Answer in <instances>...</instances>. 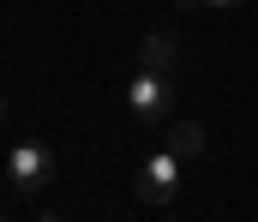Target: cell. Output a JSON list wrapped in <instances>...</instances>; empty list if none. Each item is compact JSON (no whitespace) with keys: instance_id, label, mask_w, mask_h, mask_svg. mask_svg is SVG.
Instances as JSON below:
<instances>
[{"instance_id":"7a4b0ae2","label":"cell","mask_w":258,"mask_h":222,"mask_svg":"<svg viewBox=\"0 0 258 222\" xmlns=\"http://www.w3.org/2000/svg\"><path fill=\"white\" fill-rule=\"evenodd\" d=\"M6 180H12L18 192H42V186L54 180V150L36 144V138H18V144L6 150Z\"/></svg>"},{"instance_id":"5b68a950","label":"cell","mask_w":258,"mask_h":222,"mask_svg":"<svg viewBox=\"0 0 258 222\" xmlns=\"http://www.w3.org/2000/svg\"><path fill=\"white\" fill-rule=\"evenodd\" d=\"M168 150H174L180 162H192L198 150H204V126H198V120H168Z\"/></svg>"},{"instance_id":"277c9868","label":"cell","mask_w":258,"mask_h":222,"mask_svg":"<svg viewBox=\"0 0 258 222\" xmlns=\"http://www.w3.org/2000/svg\"><path fill=\"white\" fill-rule=\"evenodd\" d=\"M174 54H180V48H174V36H168V30H150V36L138 42V66H150V72H168V66H174Z\"/></svg>"},{"instance_id":"3957f363","label":"cell","mask_w":258,"mask_h":222,"mask_svg":"<svg viewBox=\"0 0 258 222\" xmlns=\"http://www.w3.org/2000/svg\"><path fill=\"white\" fill-rule=\"evenodd\" d=\"M180 168H186V162H180L168 144L150 150V156L138 162V198H144V204H168V198L180 192Z\"/></svg>"},{"instance_id":"52a82bcc","label":"cell","mask_w":258,"mask_h":222,"mask_svg":"<svg viewBox=\"0 0 258 222\" xmlns=\"http://www.w3.org/2000/svg\"><path fill=\"white\" fill-rule=\"evenodd\" d=\"M0 126H6V102H0Z\"/></svg>"},{"instance_id":"8992f818","label":"cell","mask_w":258,"mask_h":222,"mask_svg":"<svg viewBox=\"0 0 258 222\" xmlns=\"http://www.w3.org/2000/svg\"><path fill=\"white\" fill-rule=\"evenodd\" d=\"M192 6H216V12H234L240 0H180V12H192Z\"/></svg>"},{"instance_id":"6da1fadb","label":"cell","mask_w":258,"mask_h":222,"mask_svg":"<svg viewBox=\"0 0 258 222\" xmlns=\"http://www.w3.org/2000/svg\"><path fill=\"white\" fill-rule=\"evenodd\" d=\"M126 108H132V120H144V126H162V120H168V108H174V84H168V72H150V66H138V78L126 84Z\"/></svg>"}]
</instances>
